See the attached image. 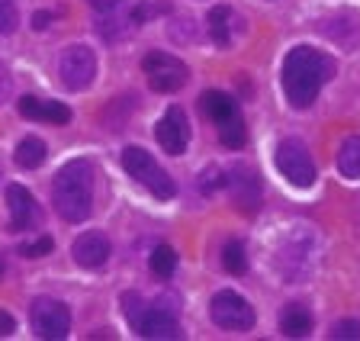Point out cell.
<instances>
[{"label":"cell","instance_id":"1","mask_svg":"<svg viewBox=\"0 0 360 341\" xmlns=\"http://www.w3.org/2000/svg\"><path fill=\"white\" fill-rule=\"evenodd\" d=\"M338 71L335 58L319 49H309V46H296L290 55L283 58V94L290 100L292 110H309L322 91V84L331 81Z\"/></svg>","mask_w":360,"mask_h":341},{"label":"cell","instance_id":"2","mask_svg":"<svg viewBox=\"0 0 360 341\" xmlns=\"http://www.w3.org/2000/svg\"><path fill=\"white\" fill-rule=\"evenodd\" d=\"M52 206L65 222H84L94 206V167L87 161H71L52 184Z\"/></svg>","mask_w":360,"mask_h":341},{"label":"cell","instance_id":"3","mask_svg":"<svg viewBox=\"0 0 360 341\" xmlns=\"http://www.w3.org/2000/svg\"><path fill=\"white\" fill-rule=\"evenodd\" d=\"M122 167L129 171V177H135V181L148 190L151 197L171 200L174 193H177V184H174V177L167 174L165 167L158 165V161L151 158L145 148H139V145H129L126 152H122Z\"/></svg>","mask_w":360,"mask_h":341},{"label":"cell","instance_id":"4","mask_svg":"<svg viewBox=\"0 0 360 341\" xmlns=\"http://www.w3.org/2000/svg\"><path fill=\"white\" fill-rule=\"evenodd\" d=\"M210 312H212V322L219 328H225V332H248L255 326V306L248 303L241 293H235V290H219L212 296Z\"/></svg>","mask_w":360,"mask_h":341},{"label":"cell","instance_id":"5","mask_svg":"<svg viewBox=\"0 0 360 341\" xmlns=\"http://www.w3.org/2000/svg\"><path fill=\"white\" fill-rule=\"evenodd\" d=\"M142 71L148 75V87L158 94H174L187 84V65L167 52H148L142 58Z\"/></svg>","mask_w":360,"mask_h":341},{"label":"cell","instance_id":"6","mask_svg":"<svg viewBox=\"0 0 360 341\" xmlns=\"http://www.w3.org/2000/svg\"><path fill=\"white\" fill-rule=\"evenodd\" d=\"M277 167L292 187L309 190L315 184V165L300 139H283V142L277 145Z\"/></svg>","mask_w":360,"mask_h":341},{"label":"cell","instance_id":"7","mask_svg":"<svg viewBox=\"0 0 360 341\" xmlns=\"http://www.w3.org/2000/svg\"><path fill=\"white\" fill-rule=\"evenodd\" d=\"M32 328L45 341H61L71 332V312H68V306L61 300L39 296L36 303H32Z\"/></svg>","mask_w":360,"mask_h":341},{"label":"cell","instance_id":"8","mask_svg":"<svg viewBox=\"0 0 360 341\" xmlns=\"http://www.w3.org/2000/svg\"><path fill=\"white\" fill-rule=\"evenodd\" d=\"M61 81L68 91H87L97 77V55L90 46H71L61 52Z\"/></svg>","mask_w":360,"mask_h":341},{"label":"cell","instance_id":"9","mask_svg":"<svg viewBox=\"0 0 360 341\" xmlns=\"http://www.w3.org/2000/svg\"><path fill=\"white\" fill-rule=\"evenodd\" d=\"M158 145L165 148L167 155H184L190 145V122H187V113L180 106H167L161 122H158Z\"/></svg>","mask_w":360,"mask_h":341},{"label":"cell","instance_id":"10","mask_svg":"<svg viewBox=\"0 0 360 341\" xmlns=\"http://www.w3.org/2000/svg\"><path fill=\"white\" fill-rule=\"evenodd\" d=\"M132 328L142 338H161V341H174L180 338V322L171 309H161V306H142L139 319L132 322Z\"/></svg>","mask_w":360,"mask_h":341},{"label":"cell","instance_id":"11","mask_svg":"<svg viewBox=\"0 0 360 341\" xmlns=\"http://www.w3.org/2000/svg\"><path fill=\"white\" fill-rule=\"evenodd\" d=\"M71 258L81 267H103L110 261V238L103 232H84L71 245Z\"/></svg>","mask_w":360,"mask_h":341},{"label":"cell","instance_id":"12","mask_svg":"<svg viewBox=\"0 0 360 341\" xmlns=\"http://www.w3.org/2000/svg\"><path fill=\"white\" fill-rule=\"evenodd\" d=\"M7 206H10V229L13 232H22V229L36 226L39 219V206L32 200V193L20 184H10L7 187Z\"/></svg>","mask_w":360,"mask_h":341},{"label":"cell","instance_id":"13","mask_svg":"<svg viewBox=\"0 0 360 341\" xmlns=\"http://www.w3.org/2000/svg\"><path fill=\"white\" fill-rule=\"evenodd\" d=\"M20 113L26 116V120L52 122V126H65V122H71V110H68L65 103H55V100L22 97V100H20Z\"/></svg>","mask_w":360,"mask_h":341},{"label":"cell","instance_id":"14","mask_svg":"<svg viewBox=\"0 0 360 341\" xmlns=\"http://www.w3.org/2000/svg\"><path fill=\"white\" fill-rule=\"evenodd\" d=\"M200 106H202V113L210 116L212 122H225V120H235L238 116V103H235L232 94H222V91H206L200 97Z\"/></svg>","mask_w":360,"mask_h":341},{"label":"cell","instance_id":"15","mask_svg":"<svg viewBox=\"0 0 360 341\" xmlns=\"http://www.w3.org/2000/svg\"><path fill=\"white\" fill-rule=\"evenodd\" d=\"M280 332L286 338H306L312 332V312L302 303H290L283 312H280Z\"/></svg>","mask_w":360,"mask_h":341},{"label":"cell","instance_id":"16","mask_svg":"<svg viewBox=\"0 0 360 341\" xmlns=\"http://www.w3.org/2000/svg\"><path fill=\"white\" fill-rule=\"evenodd\" d=\"M238 174L241 177H235V171H232V187H235V200H238L245 210H255V206H261V184H257V177L248 171V167H238Z\"/></svg>","mask_w":360,"mask_h":341},{"label":"cell","instance_id":"17","mask_svg":"<svg viewBox=\"0 0 360 341\" xmlns=\"http://www.w3.org/2000/svg\"><path fill=\"white\" fill-rule=\"evenodd\" d=\"M45 155H49V148H45L42 139L36 136H26L20 145H16V152H13V161L20 167H26V171H32V167H39L45 161Z\"/></svg>","mask_w":360,"mask_h":341},{"label":"cell","instance_id":"18","mask_svg":"<svg viewBox=\"0 0 360 341\" xmlns=\"http://www.w3.org/2000/svg\"><path fill=\"white\" fill-rule=\"evenodd\" d=\"M338 171L351 181L360 177V136H347L338 148Z\"/></svg>","mask_w":360,"mask_h":341},{"label":"cell","instance_id":"19","mask_svg":"<svg viewBox=\"0 0 360 341\" xmlns=\"http://www.w3.org/2000/svg\"><path fill=\"white\" fill-rule=\"evenodd\" d=\"M206 26H210V36L219 49L232 42V32H229L232 30V13H229V7H212L210 16H206Z\"/></svg>","mask_w":360,"mask_h":341},{"label":"cell","instance_id":"20","mask_svg":"<svg viewBox=\"0 0 360 341\" xmlns=\"http://www.w3.org/2000/svg\"><path fill=\"white\" fill-rule=\"evenodd\" d=\"M148 267H151V274H155V277H161V281H171V277H174V267H177V251H174L171 245H158V248L151 251Z\"/></svg>","mask_w":360,"mask_h":341},{"label":"cell","instance_id":"21","mask_svg":"<svg viewBox=\"0 0 360 341\" xmlns=\"http://www.w3.org/2000/svg\"><path fill=\"white\" fill-rule=\"evenodd\" d=\"M219 142H222L225 148H232V152L248 142V129H245V122H241V116L219 122Z\"/></svg>","mask_w":360,"mask_h":341},{"label":"cell","instance_id":"22","mask_svg":"<svg viewBox=\"0 0 360 341\" xmlns=\"http://www.w3.org/2000/svg\"><path fill=\"white\" fill-rule=\"evenodd\" d=\"M222 264L229 274H245L248 271V258H245V248L238 242H229L222 248Z\"/></svg>","mask_w":360,"mask_h":341},{"label":"cell","instance_id":"23","mask_svg":"<svg viewBox=\"0 0 360 341\" xmlns=\"http://www.w3.org/2000/svg\"><path fill=\"white\" fill-rule=\"evenodd\" d=\"M20 23V13H16L13 0H0V36H10Z\"/></svg>","mask_w":360,"mask_h":341},{"label":"cell","instance_id":"24","mask_svg":"<svg viewBox=\"0 0 360 341\" xmlns=\"http://www.w3.org/2000/svg\"><path fill=\"white\" fill-rule=\"evenodd\" d=\"M52 238L49 236H42V238H36V242H26L20 248V255L22 258H45V255H52Z\"/></svg>","mask_w":360,"mask_h":341},{"label":"cell","instance_id":"25","mask_svg":"<svg viewBox=\"0 0 360 341\" xmlns=\"http://www.w3.org/2000/svg\"><path fill=\"white\" fill-rule=\"evenodd\" d=\"M331 338L335 341H360V322H354V319L338 322V326L331 328Z\"/></svg>","mask_w":360,"mask_h":341},{"label":"cell","instance_id":"26","mask_svg":"<svg viewBox=\"0 0 360 341\" xmlns=\"http://www.w3.org/2000/svg\"><path fill=\"white\" fill-rule=\"evenodd\" d=\"M158 10L151 7V4H139V7L132 10V23H145V20H148V16H155Z\"/></svg>","mask_w":360,"mask_h":341},{"label":"cell","instance_id":"27","mask_svg":"<svg viewBox=\"0 0 360 341\" xmlns=\"http://www.w3.org/2000/svg\"><path fill=\"white\" fill-rule=\"evenodd\" d=\"M16 332V322H13V316L10 312H4L0 309V338H7V335H13Z\"/></svg>","mask_w":360,"mask_h":341},{"label":"cell","instance_id":"28","mask_svg":"<svg viewBox=\"0 0 360 341\" xmlns=\"http://www.w3.org/2000/svg\"><path fill=\"white\" fill-rule=\"evenodd\" d=\"M10 91H13V84H10V75H7V71H4V68H0V106L7 103Z\"/></svg>","mask_w":360,"mask_h":341},{"label":"cell","instance_id":"29","mask_svg":"<svg viewBox=\"0 0 360 341\" xmlns=\"http://www.w3.org/2000/svg\"><path fill=\"white\" fill-rule=\"evenodd\" d=\"M49 20H52V13H45V10H39V13L32 16V26H36V30H45V26H49Z\"/></svg>","mask_w":360,"mask_h":341},{"label":"cell","instance_id":"30","mask_svg":"<svg viewBox=\"0 0 360 341\" xmlns=\"http://www.w3.org/2000/svg\"><path fill=\"white\" fill-rule=\"evenodd\" d=\"M94 7L103 10V13H112V10L120 7V0H94Z\"/></svg>","mask_w":360,"mask_h":341}]
</instances>
